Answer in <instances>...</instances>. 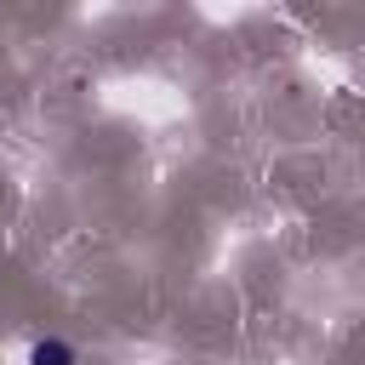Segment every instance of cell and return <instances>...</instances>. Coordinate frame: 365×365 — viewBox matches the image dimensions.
I'll list each match as a JSON object with an SVG mask.
<instances>
[{
    "label": "cell",
    "instance_id": "cell-1",
    "mask_svg": "<svg viewBox=\"0 0 365 365\" xmlns=\"http://www.w3.org/2000/svg\"><path fill=\"white\" fill-rule=\"evenodd\" d=\"M29 365H80V354H74L63 336H40V342L29 348Z\"/></svg>",
    "mask_w": 365,
    "mask_h": 365
}]
</instances>
